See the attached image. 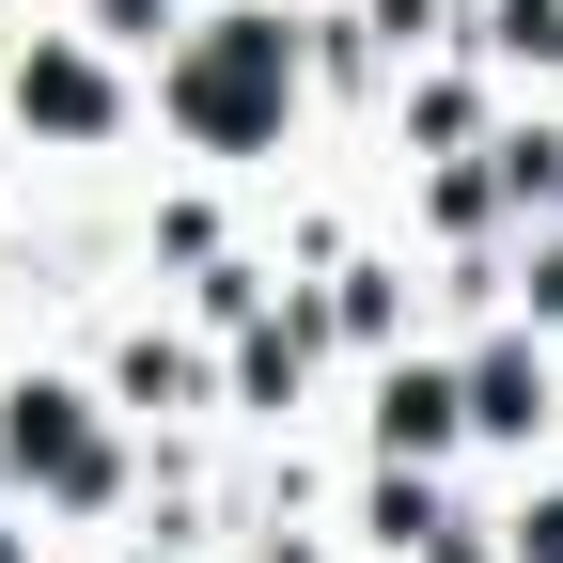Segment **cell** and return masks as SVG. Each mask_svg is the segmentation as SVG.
Returning <instances> with one entry per match:
<instances>
[{
    "label": "cell",
    "instance_id": "obj_1",
    "mask_svg": "<svg viewBox=\"0 0 563 563\" xmlns=\"http://www.w3.org/2000/svg\"><path fill=\"white\" fill-rule=\"evenodd\" d=\"M282 110H298V47H282V16H220V32L173 63V125H188V141H266Z\"/></svg>",
    "mask_w": 563,
    "mask_h": 563
},
{
    "label": "cell",
    "instance_id": "obj_2",
    "mask_svg": "<svg viewBox=\"0 0 563 563\" xmlns=\"http://www.w3.org/2000/svg\"><path fill=\"white\" fill-rule=\"evenodd\" d=\"M0 454H16L32 485H63V501H95V485H110V439L79 422V391H0Z\"/></svg>",
    "mask_w": 563,
    "mask_h": 563
},
{
    "label": "cell",
    "instance_id": "obj_3",
    "mask_svg": "<svg viewBox=\"0 0 563 563\" xmlns=\"http://www.w3.org/2000/svg\"><path fill=\"white\" fill-rule=\"evenodd\" d=\"M16 110H32L47 141H95V125H110V63H79V47H32V63H16Z\"/></svg>",
    "mask_w": 563,
    "mask_h": 563
},
{
    "label": "cell",
    "instance_id": "obj_4",
    "mask_svg": "<svg viewBox=\"0 0 563 563\" xmlns=\"http://www.w3.org/2000/svg\"><path fill=\"white\" fill-rule=\"evenodd\" d=\"M454 422H470V376H391V407H376V439H391V454H439Z\"/></svg>",
    "mask_w": 563,
    "mask_h": 563
},
{
    "label": "cell",
    "instance_id": "obj_5",
    "mask_svg": "<svg viewBox=\"0 0 563 563\" xmlns=\"http://www.w3.org/2000/svg\"><path fill=\"white\" fill-rule=\"evenodd\" d=\"M470 422H485V439H532V422H548V361H517V344L470 361Z\"/></svg>",
    "mask_w": 563,
    "mask_h": 563
},
{
    "label": "cell",
    "instance_id": "obj_6",
    "mask_svg": "<svg viewBox=\"0 0 563 563\" xmlns=\"http://www.w3.org/2000/svg\"><path fill=\"white\" fill-rule=\"evenodd\" d=\"M517 563H563V501H532V517H517Z\"/></svg>",
    "mask_w": 563,
    "mask_h": 563
},
{
    "label": "cell",
    "instance_id": "obj_7",
    "mask_svg": "<svg viewBox=\"0 0 563 563\" xmlns=\"http://www.w3.org/2000/svg\"><path fill=\"white\" fill-rule=\"evenodd\" d=\"M439 563H454V548H439Z\"/></svg>",
    "mask_w": 563,
    "mask_h": 563
}]
</instances>
